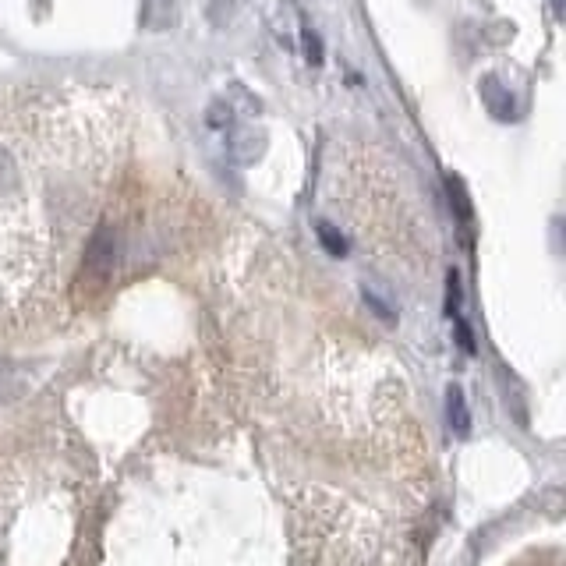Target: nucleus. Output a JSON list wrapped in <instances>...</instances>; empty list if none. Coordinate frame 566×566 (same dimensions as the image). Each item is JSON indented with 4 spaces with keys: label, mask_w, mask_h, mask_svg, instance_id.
I'll return each instance as SVG.
<instances>
[{
    "label": "nucleus",
    "mask_w": 566,
    "mask_h": 566,
    "mask_svg": "<svg viewBox=\"0 0 566 566\" xmlns=\"http://www.w3.org/2000/svg\"><path fill=\"white\" fill-rule=\"evenodd\" d=\"M114 163V128L82 100H0V305L36 301L82 238Z\"/></svg>",
    "instance_id": "1"
},
{
    "label": "nucleus",
    "mask_w": 566,
    "mask_h": 566,
    "mask_svg": "<svg viewBox=\"0 0 566 566\" xmlns=\"http://www.w3.org/2000/svg\"><path fill=\"white\" fill-rule=\"evenodd\" d=\"M450 421L457 425V432L467 429V407H464V393L450 390Z\"/></svg>",
    "instance_id": "2"
},
{
    "label": "nucleus",
    "mask_w": 566,
    "mask_h": 566,
    "mask_svg": "<svg viewBox=\"0 0 566 566\" xmlns=\"http://www.w3.org/2000/svg\"><path fill=\"white\" fill-rule=\"evenodd\" d=\"M319 238H322V245H326L333 255H344V252H347L344 238H340V234H337L333 227H329V223H319Z\"/></svg>",
    "instance_id": "3"
},
{
    "label": "nucleus",
    "mask_w": 566,
    "mask_h": 566,
    "mask_svg": "<svg viewBox=\"0 0 566 566\" xmlns=\"http://www.w3.org/2000/svg\"><path fill=\"white\" fill-rule=\"evenodd\" d=\"M556 4V15H563V0H552Z\"/></svg>",
    "instance_id": "4"
}]
</instances>
